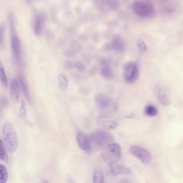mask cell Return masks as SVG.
I'll list each match as a JSON object with an SVG mask.
<instances>
[{
  "mask_svg": "<svg viewBox=\"0 0 183 183\" xmlns=\"http://www.w3.org/2000/svg\"><path fill=\"white\" fill-rule=\"evenodd\" d=\"M2 134L4 144L7 151L10 153H14L17 150L18 144V136L15 127L9 122L4 123L2 127Z\"/></svg>",
  "mask_w": 183,
  "mask_h": 183,
  "instance_id": "obj_1",
  "label": "cell"
},
{
  "mask_svg": "<svg viewBox=\"0 0 183 183\" xmlns=\"http://www.w3.org/2000/svg\"><path fill=\"white\" fill-rule=\"evenodd\" d=\"M101 155L104 161L109 165L117 163L122 157L121 146L117 143H111L102 148Z\"/></svg>",
  "mask_w": 183,
  "mask_h": 183,
  "instance_id": "obj_2",
  "label": "cell"
},
{
  "mask_svg": "<svg viewBox=\"0 0 183 183\" xmlns=\"http://www.w3.org/2000/svg\"><path fill=\"white\" fill-rule=\"evenodd\" d=\"M92 149L104 148L111 143L114 140L112 134L104 131H97L93 132L89 137Z\"/></svg>",
  "mask_w": 183,
  "mask_h": 183,
  "instance_id": "obj_3",
  "label": "cell"
},
{
  "mask_svg": "<svg viewBox=\"0 0 183 183\" xmlns=\"http://www.w3.org/2000/svg\"><path fill=\"white\" fill-rule=\"evenodd\" d=\"M9 22L10 28L12 50L16 61L19 64L21 61V46L16 31L14 18L12 15L9 16Z\"/></svg>",
  "mask_w": 183,
  "mask_h": 183,
  "instance_id": "obj_4",
  "label": "cell"
},
{
  "mask_svg": "<svg viewBox=\"0 0 183 183\" xmlns=\"http://www.w3.org/2000/svg\"><path fill=\"white\" fill-rule=\"evenodd\" d=\"M134 12L141 17H147L153 12L154 7L149 0H134L132 4Z\"/></svg>",
  "mask_w": 183,
  "mask_h": 183,
  "instance_id": "obj_5",
  "label": "cell"
},
{
  "mask_svg": "<svg viewBox=\"0 0 183 183\" xmlns=\"http://www.w3.org/2000/svg\"><path fill=\"white\" fill-rule=\"evenodd\" d=\"M124 76L128 83H134L139 78V69L137 64L133 62L126 63L124 66Z\"/></svg>",
  "mask_w": 183,
  "mask_h": 183,
  "instance_id": "obj_6",
  "label": "cell"
},
{
  "mask_svg": "<svg viewBox=\"0 0 183 183\" xmlns=\"http://www.w3.org/2000/svg\"><path fill=\"white\" fill-rule=\"evenodd\" d=\"M130 152L145 164H148L151 162L152 157L149 150L140 146H132L130 148Z\"/></svg>",
  "mask_w": 183,
  "mask_h": 183,
  "instance_id": "obj_7",
  "label": "cell"
},
{
  "mask_svg": "<svg viewBox=\"0 0 183 183\" xmlns=\"http://www.w3.org/2000/svg\"><path fill=\"white\" fill-rule=\"evenodd\" d=\"M95 101L98 108L101 110H114L115 108V105L111 98L103 93L97 94L95 96Z\"/></svg>",
  "mask_w": 183,
  "mask_h": 183,
  "instance_id": "obj_8",
  "label": "cell"
},
{
  "mask_svg": "<svg viewBox=\"0 0 183 183\" xmlns=\"http://www.w3.org/2000/svg\"><path fill=\"white\" fill-rule=\"evenodd\" d=\"M76 140L79 146L82 150L86 152H91L92 147L89 137L79 131L76 134Z\"/></svg>",
  "mask_w": 183,
  "mask_h": 183,
  "instance_id": "obj_9",
  "label": "cell"
},
{
  "mask_svg": "<svg viewBox=\"0 0 183 183\" xmlns=\"http://www.w3.org/2000/svg\"><path fill=\"white\" fill-rule=\"evenodd\" d=\"M10 95L12 100L15 103L19 102L20 100V86L18 80L13 79L10 85Z\"/></svg>",
  "mask_w": 183,
  "mask_h": 183,
  "instance_id": "obj_10",
  "label": "cell"
},
{
  "mask_svg": "<svg viewBox=\"0 0 183 183\" xmlns=\"http://www.w3.org/2000/svg\"><path fill=\"white\" fill-rule=\"evenodd\" d=\"M110 168L111 174L114 176L119 175L120 174L129 175L131 172L130 169L117 163L110 165Z\"/></svg>",
  "mask_w": 183,
  "mask_h": 183,
  "instance_id": "obj_11",
  "label": "cell"
},
{
  "mask_svg": "<svg viewBox=\"0 0 183 183\" xmlns=\"http://www.w3.org/2000/svg\"><path fill=\"white\" fill-rule=\"evenodd\" d=\"M99 124L104 129L107 130H115L118 125V123L115 121L109 120L104 116L99 117L98 118Z\"/></svg>",
  "mask_w": 183,
  "mask_h": 183,
  "instance_id": "obj_12",
  "label": "cell"
},
{
  "mask_svg": "<svg viewBox=\"0 0 183 183\" xmlns=\"http://www.w3.org/2000/svg\"><path fill=\"white\" fill-rule=\"evenodd\" d=\"M101 73L103 76L107 79H111L113 78V73L112 71L111 66L107 61H103L102 63Z\"/></svg>",
  "mask_w": 183,
  "mask_h": 183,
  "instance_id": "obj_13",
  "label": "cell"
},
{
  "mask_svg": "<svg viewBox=\"0 0 183 183\" xmlns=\"http://www.w3.org/2000/svg\"><path fill=\"white\" fill-rule=\"evenodd\" d=\"M93 183H105L103 170L100 166L98 165L96 167L92 177Z\"/></svg>",
  "mask_w": 183,
  "mask_h": 183,
  "instance_id": "obj_14",
  "label": "cell"
},
{
  "mask_svg": "<svg viewBox=\"0 0 183 183\" xmlns=\"http://www.w3.org/2000/svg\"><path fill=\"white\" fill-rule=\"evenodd\" d=\"M111 46L113 49L118 53L122 52L125 49V44L122 39L119 37H115L112 41Z\"/></svg>",
  "mask_w": 183,
  "mask_h": 183,
  "instance_id": "obj_15",
  "label": "cell"
},
{
  "mask_svg": "<svg viewBox=\"0 0 183 183\" xmlns=\"http://www.w3.org/2000/svg\"><path fill=\"white\" fill-rule=\"evenodd\" d=\"M44 25V20L42 17H38L34 20L33 23V30L35 35L37 36L40 35L42 32Z\"/></svg>",
  "mask_w": 183,
  "mask_h": 183,
  "instance_id": "obj_16",
  "label": "cell"
},
{
  "mask_svg": "<svg viewBox=\"0 0 183 183\" xmlns=\"http://www.w3.org/2000/svg\"><path fill=\"white\" fill-rule=\"evenodd\" d=\"M17 80L18 81L20 88H21L23 93L24 94L25 96L27 97V100L29 101H31L30 96V93H29V89H28V87H27V83L25 82V81L24 80L23 77L22 76H21V75H19L18 77V80Z\"/></svg>",
  "mask_w": 183,
  "mask_h": 183,
  "instance_id": "obj_17",
  "label": "cell"
},
{
  "mask_svg": "<svg viewBox=\"0 0 183 183\" xmlns=\"http://www.w3.org/2000/svg\"><path fill=\"white\" fill-rule=\"evenodd\" d=\"M19 116L23 121L25 122L27 124H29V122L27 119V108L25 106V102L24 100H22L20 103V106L19 108Z\"/></svg>",
  "mask_w": 183,
  "mask_h": 183,
  "instance_id": "obj_18",
  "label": "cell"
},
{
  "mask_svg": "<svg viewBox=\"0 0 183 183\" xmlns=\"http://www.w3.org/2000/svg\"><path fill=\"white\" fill-rule=\"evenodd\" d=\"M58 85L60 89L62 91L65 92L68 87V80L65 75L62 74H60L57 76Z\"/></svg>",
  "mask_w": 183,
  "mask_h": 183,
  "instance_id": "obj_19",
  "label": "cell"
},
{
  "mask_svg": "<svg viewBox=\"0 0 183 183\" xmlns=\"http://www.w3.org/2000/svg\"><path fill=\"white\" fill-rule=\"evenodd\" d=\"M7 149L4 144V142L2 140H1L0 142V159L3 162L5 163H8V153L7 152Z\"/></svg>",
  "mask_w": 183,
  "mask_h": 183,
  "instance_id": "obj_20",
  "label": "cell"
},
{
  "mask_svg": "<svg viewBox=\"0 0 183 183\" xmlns=\"http://www.w3.org/2000/svg\"><path fill=\"white\" fill-rule=\"evenodd\" d=\"M8 179L7 169L3 164H0V183H7Z\"/></svg>",
  "mask_w": 183,
  "mask_h": 183,
  "instance_id": "obj_21",
  "label": "cell"
},
{
  "mask_svg": "<svg viewBox=\"0 0 183 183\" xmlns=\"http://www.w3.org/2000/svg\"><path fill=\"white\" fill-rule=\"evenodd\" d=\"M0 76L1 83L4 87L6 88L8 86V81L7 78L5 75V73L4 71V68L2 65V62L0 63Z\"/></svg>",
  "mask_w": 183,
  "mask_h": 183,
  "instance_id": "obj_22",
  "label": "cell"
},
{
  "mask_svg": "<svg viewBox=\"0 0 183 183\" xmlns=\"http://www.w3.org/2000/svg\"><path fill=\"white\" fill-rule=\"evenodd\" d=\"M158 97L160 102L164 106H168L170 104V100L169 99L168 96H167L164 92H163L162 91L158 92Z\"/></svg>",
  "mask_w": 183,
  "mask_h": 183,
  "instance_id": "obj_23",
  "label": "cell"
},
{
  "mask_svg": "<svg viewBox=\"0 0 183 183\" xmlns=\"http://www.w3.org/2000/svg\"><path fill=\"white\" fill-rule=\"evenodd\" d=\"M145 113L149 116H155L157 114L156 108L152 105H147L145 108Z\"/></svg>",
  "mask_w": 183,
  "mask_h": 183,
  "instance_id": "obj_24",
  "label": "cell"
},
{
  "mask_svg": "<svg viewBox=\"0 0 183 183\" xmlns=\"http://www.w3.org/2000/svg\"><path fill=\"white\" fill-rule=\"evenodd\" d=\"M137 44L140 49L141 50L142 52H145L147 49V45L145 43V42L142 40H138L137 41Z\"/></svg>",
  "mask_w": 183,
  "mask_h": 183,
  "instance_id": "obj_25",
  "label": "cell"
},
{
  "mask_svg": "<svg viewBox=\"0 0 183 183\" xmlns=\"http://www.w3.org/2000/svg\"><path fill=\"white\" fill-rule=\"evenodd\" d=\"M75 66L77 69L80 70V71H83L85 69V66L84 64L80 61L76 62L75 64Z\"/></svg>",
  "mask_w": 183,
  "mask_h": 183,
  "instance_id": "obj_26",
  "label": "cell"
},
{
  "mask_svg": "<svg viewBox=\"0 0 183 183\" xmlns=\"http://www.w3.org/2000/svg\"><path fill=\"white\" fill-rule=\"evenodd\" d=\"M8 105V102L5 99V98H1V110L4 109L5 107L7 106Z\"/></svg>",
  "mask_w": 183,
  "mask_h": 183,
  "instance_id": "obj_27",
  "label": "cell"
},
{
  "mask_svg": "<svg viewBox=\"0 0 183 183\" xmlns=\"http://www.w3.org/2000/svg\"><path fill=\"white\" fill-rule=\"evenodd\" d=\"M3 36H4L3 28V27L2 26L1 28V47H2L3 45V42H4Z\"/></svg>",
  "mask_w": 183,
  "mask_h": 183,
  "instance_id": "obj_28",
  "label": "cell"
},
{
  "mask_svg": "<svg viewBox=\"0 0 183 183\" xmlns=\"http://www.w3.org/2000/svg\"><path fill=\"white\" fill-rule=\"evenodd\" d=\"M66 183H75L72 176L68 175L66 178Z\"/></svg>",
  "mask_w": 183,
  "mask_h": 183,
  "instance_id": "obj_29",
  "label": "cell"
},
{
  "mask_svg": "<svg viewBox=\"0 0 183 183\" xmlns=\"http://www.w3.org/2000/svg\"><path fill=\"white\" fill-rule=\"evenodd\" d=\"M42 183H48V182L47 181V180H44L43 182H42Z\"/></svg>",
  "mask_w": 183,
  "mask_h": 183,
  "instance_id": "obj_30",
  "label": "cell"
}]
</instances>
